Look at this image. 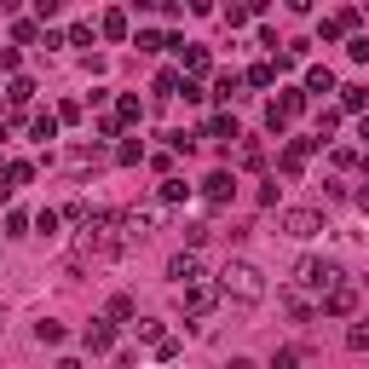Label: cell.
I'll return each mask as SVG.
<instances>
[{
    "label": "cell",
    "instance_id": "7402d4cb",
    "mask_svg": "<svg viewBox=\"0 0 369 369\" xmlns=\"http://www.w3.org/2000/svg\"><path fill=\"white\" fill-rule=\"evenodd\" d=\"M358 208H363V214H369V190H358Z\"/></svg>",
    "mask_w": 369,
    "mask_h": 369
},
{
    "label": "cell",
    "instance_id": "9c48e42d",
    "mask_svg": "<svg viewBox=\"0 0 369 369\" xmlns=\"http://www.w3.org/2000/svg\"><path fill=\"white\" fill-rule=\"evenodd\" d=\"M35 341H41V346H58V341H63V323H52V317L35 323Z\"/></svg>",
    "mask_w": 369,
    "mask_h": 369
},
{
    "label": "cell",
    "instance_id": "6da1fadb",
    "mask_svg": "<svg viewBox=\"0 0 369 369\" xmlns=\"http://www.w3.org/2000/svg\"><path fill=\"white\" fill-rule=\"evenodd\" d=\"M219 295L237 300V306H260V300H266V277H260V266L231 260L226 271H219Z\"/></svg>",
    "mask_w": 369,
    "mask_h": 369
},
{
    "label": "cell",
    "instance_id": "44dd1931",
    "mask_svg": "<svg viewBox=\"0 0 369 369\" xmlns=\"http://www.w3.org/2000/svg\"><path fill=\"white\" fill-rule=\"evenodd\" d=\"M288 12H312V0H288Z\"/></svg>",
    "mask_w": 369,
    "mask_h": 369
},
{
    "label": "cell",
    "instance_id": "30bf717a",
    "mask_svg": "<svg viewBox=\"0 0 369 369\" xmlns=\"http://www.w3.org/2000/svg\"><path fill=\"white\" fill-rule=\"evenodd\" d=\"M179 87H185V81H179V70H162V75H156V92H162V99H173Z\"/></svg>",
    "mask_w": 369,
    "mask_h": 369
},
{
    "label": "cell",
    "instance_id": "603a6c76",
    "mask_svg": "<svg viewBox=\"0 0 369 369\" xmlns=\"http://www.w3.org/2000/svg\"><path fill=\"white\" fill-rule=\"evenodd\" d=\"M127 6H139V12H144V6H156V0H127Z\"/></svg>",
    "mask_w": 369,
    "mask_h": 369
},
{
    "label": "cell",
    "instance_id": "4fadbf2b",
    "mask_svg": "<svg viewBox=\"0 0 369 369\" xmlns=\"http://www.w3.org/2000/svg\"><path fill=\"white\" fill-rule=\"evenodd\" d=\"M179 52H185V46H179ZM185 70H190V75L208 70V52H202V46H190V52H185Z\"/></svg>",
    "mask_w": 369,
    "mask_h": 369
},
{
    "label": "cell",
    "instance_id": "7a4b0ae2",
    "mask_svg": "<svg viewBox=\"0 0 369 369\" xmlns=\"http://www.w3.org/2000/svg\"><path fill=\"white\" fill-rule=\"evenodd\" d=\"M283 231L295 237V243H306V237L323 231V214H317V208H288V214H283Z\"/></svg>",
    "mask_w": 369,
    "mask_h": 369
},
{
    "label": "cell",
    "instance_id": "52a82bcc",
    "mask_svg": "<svg viewBox=\"0 0 369 369\" xmlns=\"http://www.w3.org/2000/svg\"><path fill=\"white\" fill-rule=\"evenodd\" d=\"M110 346H116V329H110V323H92V329H87V352H110Z\"/></svg>",
    "mask_w": 369,
    "mask_h": 369
},
{
    "label": "cell",
    "instance_id": "ba28073f",
    "mask_svg": "<svg viewBox=\"0 0 369 369\" xmlns=\"http://www.w3.org/2000/svg\"><path fill=\"white\" fill-rule=\"evenodd\" d=\"M231 173H214V179H208V197H214V202H231Z\"/></svg>",
    "mask_w": 369,
    "mask_h": 369
},
{
    "label": "cell",
    "instance_id": "ffe728a7",
    "mask_svg": "<svg viewBox=\"0 0 369 369\" xmlns=\"http://www.w3.org/2000/svg\"><path fill=\"white\" fill-rule=\"evenodd\" d=\"M58 6H63V0H35V12H41V18H52Z\"/></svg>",
    "mask_w": 369,
    "mask_h": 369
},
{
    "label": "cell",
    "instance_id": "5bb4252c",
    "mask_svg": "<svg viewBox=\"0 0 369 369\" xmlns=\"http://www.w3.org/2000/svg\"><path fill=\"white\" fill-rule=\"evenodd\" d=\"M162 46H168V41L156 35V29H139V52H162Z\"/></svg>",
    "mask_w": 369,
    "mask_h": 369
},
{
    "label": "cell",
    "instance_id": "2e32d148",
    "mask_svg": "<svg viewBox=\"0 0 369 369\" xmlns=\"http://www.w3.org/2000/svg\"><path fill=\"white\" fill-rule=\"evenodd\" d=\"M306 87H312V92H329V87H335V75H329V70H312V75H306Z\"/></svg>",
    "mask_w": 369,
    "mask_h": 369
},
{
    "label": "cell",
    "instance_id": "3957f363",
    "mask_svg": "<svg viewBox=\"0 0 369 369\" xmlns=\"http://www.w3.org/2000/svg\"><path fill=\"white\" fill-rule=\"evenodd\" d=\"M335 277H341V271L323 266V260H300V266H295V283H300V288H317V295L335 288Z\"/></svg>",
    "mask_w": 369,
    "mask_h": 369
},
{
    "label": "cell",
    "instance_id": "8fae6325",
    "mask_svg": "<svg viewBox=\"0 0 369 369\" xmlns=\"http://www.w3.org/2000/svg\"><path fill=\"white\" fill-rule=\"evenodd\" d=\"M248 81H254V87H271V81H277V63H254Z\"/></svg>",
    "mask_w": 369,
    "mask_h": 369
},
{
    "label": "cell",
    "instance_id": "9a60e30c",
    "mask_svg": "<svg viewBox=\"0 0 369 369\" xmlns=\"http://www.w3.org/2000/svg\"><path fill=\"white\" fill-rule=\"evenodd\" d=\"M208 133H214V139H237V121H231V116H214V127H208Z\"/></svg>",
    "mask_w": 369,
    "mask_h": 369
},
{
    "label": "cell",
    "instance_id": "277c9868",
    "mask_svg": "<svg viewBox=\"0 0 369 369\" xmlns=\"http://www.w3.org/2000/svg\"><path fill=\"white\" fill-rule=\"evenodd\" d=\"M179 300H185V312H190V317H202V312H214L219 283H202V277H197V283H185V295H179Z\"/></svg>",
    "mask_w": 369,
    "mask_h": 369
},
{
    "label": "cell",
    "instance_id": "7c38bea8",
    "mask_svg": "<svg viewBox=\"0 0 369 369\" xmlns=\"http://www.w3.org/2000/svg\"><path fill=\"white\" fill-rule=\"evenodd\" d=\"M104 35H110V41L127 35V18H121V12H104Z\"/></svg>",
    "mask_w": 369,
    "mask_h": 369
},
{
    "label": "cell",
    "instance_id": "e0dca14e",
    "mask_svg": "<svg viewBox=\"0 0 369 369\" xmlns=\"http://www.w3.org/2000/svg\"><path fill=\"white\" fill-rule=\"evenodd\" d=\"M346 346H352V352H369V323L352 329V335H346Z\"/></svg>",
    "mask_w": 369,
    "mask_h": 369
},
{
    "label": "cell",
    "instance_id": "5b68a950",
    "mask_svg": "<svg viewBox=\"0 0 369 369\" xmlns=\"http://www.w3.org/2000/svg\"><path fill=\"white\" fill-rule=\"evenodd\" d=\"M168 277L179 283V288L197 283V277H202V260H197V254H173V260H168Z\"/></svg>",
    "mask_w": 369,
    "mask_h": 369
},
{
    "label": "cell",
    "instance_id": "8992f818",
    "mask_svg": "<svg viewBox=\"0 0 369 369\" xmlns=\"http://www.w3.org/2000/svg\"><path fill=\"white\" fill-rule=\"evenodd\" d=\"M352 306H358V288H352V283H335V288H329V312H335V317H346Z\"/></svg>",
    "mask_w": 369,
    "mask_h": 369
},
{
    "label": "cell",
    "instance_id": "d6986e66",
    "mask_svg": "<svg viewBox=\"0 0 369 369\" xmlns=\"http://www.w3.org/2000/svg\"><path fill=\"white\" fill-rule=\"evenodd\" d=\"M185 190H190L185 179H168V185H162V202H179V197H185Z\"/></svg>",
    "mask_w": 369,
    "mask_h": 369
},
{
    "label": "cell",
    "instance_id": "ac0fdd59",
    "mask_svg": "<svg viewBox=\"0 0 369 369\" xmlns=\"http://www.w3.org/2000/svg\"><path fill=\"white\" fill-rule=\"evenodd\" d=\"M6 185H29V162H12L6 168Z\"/></svg>",
    "mask_w": 369,
    "mask_h": 369
},
{
    "label": "cell",
    "instance_id": "cb8c5ba5",
    "mask_svg": "<svg viewBox=\"0 0 369 369\" xmlns=\"http://www.w3.org/2000/svg\"><path fill=\"white\" fill-rule=\"evenodd\" d=\"M363 139H369V121H363Z\"/></svg>",
    "mask_w": 369,
    "mask_h": 369
}]
</instances>
